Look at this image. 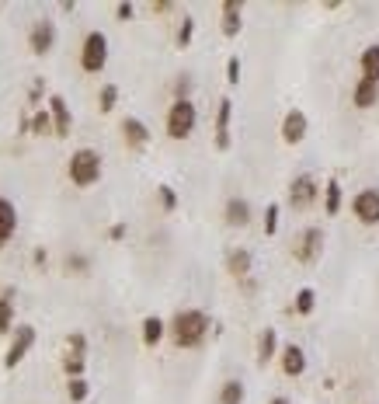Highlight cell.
Returning a JSON list of instances; mask_svg holds the SVG:
<instances>
[{"instance_id": "obj_1", "label": "cell", "mask_w": 379, "mask_h": 404, "mask_svg": "<svg viewBox=\"0 0 379 404\" xmlns=\"http://www.w3.org/2000/svg\"><path fill=\"white\" fill-rule=\"evenodd\" d=\"M167 335H171V342H174L178 348H199V345L205 342V335H209V314H205V310H195V307L178 310V314L171 317Z\"/></svg>"}, {"instance_id": "obj_2", "label": "cell", "mask_w": 379, "mask_h": 404, "mask_svg": "<svg viewBox=\"0 0 379 404\" xmlns=\"http://www.w3.org/2000/svg\"><path fill=\"white\" fill-rule=\"evenodd\" d=\"M67 174L77 188H91L101 181V153L91 150V146H81L70 153V164H67Z\"/></svg>"}, {"instance_id": "obj_3", "label": "cell", "mask_w": 379, "mask_h": 404, "mask_svg": "<svg viewBox=\"0 0 379 404\" xmlns=\"http://www.w3.org/2000/svg\"><path fill=\"white\" fill-rule=\"evenodd\" d=\"M195 122H199V108H195V101H171V108H167V119H164V129H167V136L171 140H188L192 133H195Z\"/></svg>"}, {"instance_id": "obj_4", "label": "cell", "mask_w": 379, "mask_h": 404, "mask_svg": "<svg viewBox=\"0 0 379 404\" xmlns=\"http://www.w3.org/2000/svg\"><path fill=\"white\" fill-rule=\"evenodd\" d=\"M108 63V35L105 32H87L81 42V70L84 74H101Z\"/></svg>"}, {"instance_id": "obj_5", "label": "cell", "mask_w": 379, "mask_h": 404, "mask_svg": "<svg viewBox=\"0 0 379 404\" xmlns=\"http://www.w3.org/2000/svg\"><path fill=\"white\" fill-rule=\"evenodd\" d=\"M317 199H320V185H317L313 174H299V178H292V185H289V206H292L296 213L317 206Z\"/></svg>"}, {"instance_id": "obj_6", "label": "cell", "mask_w": 379, "mask_h": 404, "mask_svg": "<svg viewBox=\"0 0 379 404\" xmlns=\"http://www.w3.org/2000/svg\"><path fill=\"white\" fill-rule=\"evenodd\" d=\"M35 328L32 324H22V328H15L11 331V345H8V355H4V366L8 369H15V366H22L25 362V355L35 348Z\"/></svg>"}, {"instance_id": "obj_7", "label": "cell", "mask_w": 379, "mask_h": 404, "mask_svg": "<svg viewBox=\"0 0 379 404\" xmlns=\"http://www.w3.org/2000/svg\"><path fill=\"white\" fill-rule=\"evenodd\" d=\"M351 213L365 227H379V188H362L351 199Z\"/></svg>"}, {"instance_id": "obj_8", "label": "cell", "mask_w": 379, "mask_h": 404, "mask_svg": "<svg viewBox=\"0 0 379 404\" xmlns=\"http://www.w3.org/2000/svg\"><path fill=\"white\" fill-rule=\"evenodd\" d=\"M320 251H323V230L320 227H306L303 234H299V241H296V262H303V265H313L317 258H320Z\"/></svg>"}, {"instance_id": "obj_9", "label": "cell", "mask_w": 379, "mask_h": 404, "mask_svg": "<svg viewBox=\"0 0 379 404\" xmlns=\"http://www.w3.org/2000/svg\"><path fill=\"white\" fill-rule=\"evenodd\" d=\"M53 46H56V25H53L49 18L35 22L32 32H28V49H32L35 56H49Z\"/></svg>"}, {"instance_id": "obj_10", "label": "cell", "mask_w": 379, "mask_h": 404, "mask_svg": "<svg viewBox=\"0 0 379 404\" xmlns=\"http://www.w3.org/2000/svg\"><path fill=\"white\" fill-rule=\"evenodd\" d=\"M306 129H310V122H306V112H303V108H289V112L282 115V140H285L289 146L303 143V140H306Z\"/></svg>"}, {"instance_id": "obj_11", "label": "cell", "mask_w": 379, "mask_h": 404, "mask_svg": "<svg viewBox=\"0 0 379 404\" xmlns=\"http://www.w3.org/2000/svg\"><path fill=\"white\" fill-rule=\"evenodd\" d=\"M49 119H53V133L63 140V136H70V126H74V115H70V108H67V98L63 94H53L49 98Z\"/></svg>"}, {"instance_id": "obj_12", "label": "cell", "mask_w": 379, "mask_h": 404, "mask_svg": "<svg viewBox=\"0 0 379 404\" xmlns=\"http://www.w3.org/2000/svg\"><path fill=\"white\" fill-rule=\"evenodd\" d=\"M223 220H226V227H237V230L247 227L251 224V202L244 195H230L223 206Z\"/></svg>"}, {"instance_id": "obj_13", "label": "cell", "mask_w": 379, "mask_h": 404, "mask_svg": "<svg viewBox=\"0 0 379 404\" xmlns=\"http://www.w3.org/2000/svg\"><path fill=\"white\" fill-rule=\"evenodd\" d=\"M15 230H18V210H15V202L8 195H0V251L8 248Z\"/></svg>"}, {"instance_id": "obj_14", "label": "cell", "mask_w": 379, "mask_h": 404, "mask_svg": "<svg viewBox=\"0 0 379 404\" xmlns=\"http://www.w3.org/2000/svg\"><path fill=\"white\" fill-rule=\"evenodd\" d=\"M230 119H233V101L223 98L219 112H216V146L219 150H230Z\"/></svg>"}, {"instance_id": "obj_15", "label": "cell", "mask_w": 379, "mask_h": 404, "mask_svg": "<svg viewBox=\"0 0 379 404\" xmlns=\"http://www.w3.org/2000/svg\"><path fill=\"white\" fill-rule=\"evenodd\" d=\"M122 136H126V146H133V150H143L146 143H150V129H146V122H140V119H122Z\"/></svg>"}, {"instance_id": "obj_16", "label": "cell", "mask_w": 379, "mask_h": 404, "mask_svg": "<svg viewBox=\"0 0 379 404\" xmlns=\"http://www.w3.org/2000/svg\"><path fill=\"white\" fill-rule=\"evenodd\" d=\"M240 15H244V0H226L223 4V35L226 39H233V35H240Z\"/></svg>"}, {"instance_id": "obj_17", "label": "cell", "mask_w": 379, "mask_h": 404, "mask_svg": "<svg viewBox=\"0 0 379 404\" xmlns=\"http://www.w3.org/2000/svg\"><path fill=\"white\" fill-rule=\"evenodd\" d=\"M351 101H355V108H372V105L379 101V84L358 77V84H355V91H351Z\"/></svg>"}, {"instance_id": "obj_18", "label": "cell", "mask_w": 379, "mask_h": 404, "mask_svg": "<svg viewBox=\"0 0 379 404\" xmlns=\"http://www.w3.org/2000/svg\"><path fill=\"white\" fill-rule=\"evenodd\" d=\"M303 369H306V352L299 345H285L282 348V373L285 376H303Z\"/></svg>"}, {"instance_id": "obj_19", "label": "cell", "mask_w": 379, "mask_h": 404, "mask_svg": "<svg viewBox=\"0 0 379 404\" xmlns=\"http://www.w3.org/2000/svg\"><path fill=\"white\" fill-rule=\"evenodd\" d=\"M226 272H230L233 279H247V276H251V251H247V248H233V251L226 255Z\"/></svg>"}, {"instance_id": "obj_20", "label": "cell", "mask_w": 379, "mask_h": 404, "mask_svg": "<svg viewBox=\"0 0 379 404\" xmlns=\"http://www.w3.org/2000/svg\"><path fill=\"white\" fill-rule=\"evenodd\" d=\"M275 352H278V335H275V328H264V331L258 335V362H261V366L271 362Z\"/></svg>"}, {"instance_id": "obj_21", "label": "cell", "mask_w": 379, "mask_h": 404, "mask_svg": "<svg viewBox=\"0 0 379 404\" xmlns=\"http://www.w3.org/2000/svg\"><path fill=\"white\" fill-rule=\"evenodd\" d=\"M323 213L327 217L341 213V181L337 178H327V185H323Z\"/></svg>"}, {"instance_id": "obj_22", "label": "cell", "mask_w": 379, "mask_h": 404, "mask_svg": "<svg viewBox=\"0 0 379 404\" xmlns=\"http://www.w3.org/2000/svg\"><path fill=\"white\" fill-rule=\"evenodd\" d=\"M164 335H167V324H164L157 314H150V317L143 321V345H150V348H153V345H160V342H164Z\"/></svg>"}, {"instance_id": "obj_23", "label": "cell", "mask_w": 379, "mask_h": 404, "mask_svg": "<svg viewBox=\"0 0 379 404\" xmlns=\"http://www.w3.org/2000/svg\"><path fill=\"white\" fill-rule=\"evenodd\" d=\"M362 77L379 84V46H365V53H362Z\"/></svg>"}, {"instance_id": "obj_24", "label": "cell", "mask_w": 379, "mask_h": 404, "mask_svg": "<svg viewBox=\"0 0 379 404\" xmlns=\"http://www.w3.org/2000/svg\"><path fill=\"white\" fill-rule=\"evenodd\" d=\"M15 331V300L11 293L0 296V335H11Z\"/></svg>"}, {"instance_id": "obj_25", "label": "cell", "mask_w": 379, "mask_h": 404, "mask_svg": "<svg viewBox=\"0 0 379 404\" xmlns=\"http://www.w3.org/2000/svg\"><path fill=\"white\" fill-rule=\"evenodd\" d=\"M219 404H244V383L240 380H226L219 387Z\"/></svg>"}, {"instance_id": "obj_26", "label": "cell", "mask_w": 379, "mask_h": 404, "mask_svg": "<svg viewBox=\"0 0 379 404\" xmlns=\"http://www.w3.org/2000/svg\"><path fill=\"white\" fill-rule=\"evenodd\" d=\"M67 272H70V276H87V272H91V258L81 255V251H70V255H67Z\"/></svg>"}, {"instance_id": "obj_27", "label": "cell", "mask_w": 379, "mask_h": 404, "mask_svg": "<svg viewBox=\"0 0 379 404\" xmlns=\"http://www.w3.org/2000/svg\"><path fill=\"white\" fill-rule=\"evenodd\" d=\"M84 369H87V355H77V352H67V359H63V373L74 380V376H84Z\"/></svg>"}, {"instance_id": "obj_28", "label": "cell", "mask_w": 379, "mask_h": 404, "mask_svg": "<svg viewBox=\"0 0 379 404\" xmlns=\"http://www.w3.org/2000/svg\"><path fill=\"white\" fill-rule=\"evenodd\" d=\"M292 307H296V314H313V307H317V293L306 286V289H299L296 293V300H292Z\"/></svg>"}, {"instance_id": "obj_29", "label": "cell", "mask_w": 379, "mask_h": 404, "mask_svg": "<svg viewBox=\"0 0 379 404\" xmlns=\"http://www.w3.org/2000/svg\"><path fill=\"white\" fill-rule=\"evenodd\" d=\"M67 394H70V401H74V404H81V401H87V394H91V383H87L84 376H74V380L67 383Z\"/></svg>"}, {"instance_id": "obj_30", "label": "cell", "mask_w": 379, "mask_h": 404, "mask_svg": "<svg viewBox=\"0 0 379 404\" xmlns=\"http://www.w3.org/2000/svg\"><path fill=\"white\" fill-rule=\"evenodd\" d=\"M115 105H119V87L115 84H105L101 94H98V108L101 112H115Z\"/></svg>"}, {"instance_id": "obj_31", "label": "cell", "mask_w": 379, "mask_h": 404, "mask_svg": "<svg viewBox=\"0 0 379 404\" xmlns=\"http://www.w3.org/2000/svg\"><path fill=\"white\" fill-rule=\"evenodd\" d=\"M49 129H53V119H49V112H46V108H39V112H35V119H32V133H35V136H46Z\"/></svg>"}, {"instance_id": "obj_32", "label": "cell", "mask_w": 379, "mask_h": 404, "mask_svg": "<svg viewBox=\"0 0 379 404\" xmlns=\"http://www.w3.org/2000/svg\"><path fill=\"white\" fill-rule=\"evenodd\" d=\"M157 192H160V206H164L167 213H174V210H178V192H174L171 185H160Z\"/></svg>"}, {"instance_id": "obj_33", "label": "cell", "mask_w": 379, "mask_h": 404, "mask_svg": "<svg viewBox=\"0 0 379 404\" xmlns=\"http://www.w3.org/2000/svg\"><path fill=\"white\" fill-rule=\"evenodd\" d=\"M192 35H195V22H192V18H181V28H178V46L185 49V46L192 42Z\"/></svg>"}, {"instance_id": "obj_34", "label": "cell", "mask_w": 379, "mask_h": 404, "mask_svg": "<svg viewBox=\"0 0 379 404\" xmlns=\"http://www.w3.org/2000/svg\"><path fill=\"white\" fill-rule=\"evenodd\" d=\"M67 348H70V352H77V355H87V338H84L81 331H74V335L67 338Z\"/></svg>"}, {"instance_id": "obj_35", "label": "cell", "mask_w": 379, "mask_h": 404, "mask_svg": "<svg viewBox=\"0 0 379 404\" xmlns=\"http://www.w3.org/2000/svg\"><path fill=\"white\" fill-rule=\"evenodd\" d=\"M275 230H278V206L271 202L268 213H264V234H275Z\"/></svg>"}, {"instance_id": "obj_36", "label": "cell", "mask_w": 379, "mask_h": 404, "mask_svg": "<svg viewBox=\"0 0 379 404\" xmlns=\"http://www.w3.org/2000/svg\"><path fill=\"white\" fill-rule=\"evenodd\" d=\"M226 81L230 84H240V60L237 56H230V63H226Z\"/></svg>"}, {"instance_id": "obj_37", "label": "cell", "mask_w": 379, "mask_h": 404, "mask_svg": "<svg viewBox=\"0 0 379 404\" xmlns=\"http://www.w3.org/2000/svg\"><path fill=\"white\" fill-rule=\"evenodd\" d=\"M115 15H119V22H129V18L136 15V8H133V4H119V8H115Z\"/></svg>"}, {"instance_id": "obj_38", "label": "cell", "mask_w": 379, "mask_h": 404, "mask_svg": "<svg viewBox=\"0 0 379 404\" xmlns=\"http://www.w3.org/2000/svg\"><path fill=\"white\" fill-rule=\"evenodd\" d=\"M153 11H157V15H167V11H174V4H167V0H160V4H153Z\"/></svg>"}, {"instance_id": "obj_39", "label": "cell", "mask_w": 379, "mask_h": 404, "mask_svg": "<svg viewBox=\"0 0 379 404\" xmlns=\"http://www.w3.org/2000/svg\"><path fill=\"white\" fill-rule=\"evenodd\" d=\"M108 237H112V241H119V237H126V227H122V224H119V227H112V230H108Z\"/></svg>"}, {"instance_id": "obj_40", "label": "cell", "mask_w": 379, "mask_h": 404, "mask_svg": "<svg viewBox=\"0 0 379 404\" xmlns=\"http://www.w3.org/2000/svg\"><path fill=\"white\" fill-rule=\"evenodd\" d=\"M268 404H292V401H289V397H271Z\"/></svg>"}]
</instances>
